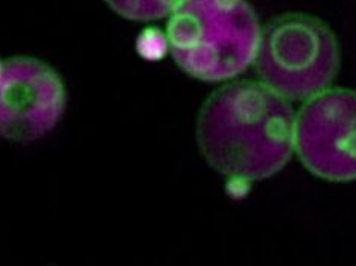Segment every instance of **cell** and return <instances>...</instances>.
I'll list each match as a JSON object with an SVG mask.
<instances>
[{"label": "cell", "instance_id": "3957f363", "mask_svg": "<svg viewBox=\"0 0 356 266\" xmlns=\"http://www.w3.org/2000/svg\"><path fill=\"white\" fill-rule=\"evenodd\" d=\"M254 63L265 85L285 99H307L334 81L339 47L334 32L318 19L286 14L261 31Z\"/></svg>", "mask_w": 356, "mask_h": 266}, {"label": "cell", "instance_id": "277c9868", "mask_svg": "<svg viewBox=\"0 0 356 266\" xmlns=\"http://www.w3.org/2000/svg\"><path fill=\"white\" fill-rule=\"evenodd\" d=\"M294 147L312 174L356 180V92L335 88L312 96L296 119Z\"/></svg>", "mask_w": 356, "mask_h": 266}, {"label": "cell", "instance_id": "8992f818", "mask_svg": "<svg viewBox=\"0 0 356 266\" xmlns=\"http://www.w3.org/2000/svg\"><path fill=\"white\" fill-rule=\"evenodd\" d=\"M122 17L157 20L171 14L181 0H105Z\"/></svg>", "mask_w": 356, "mask_h": 266}, {"label": "cell", "instance_id": "52a82bcc", "mask_svg": "<svg viewBox=\"0 0 356 266\" xmlns=\"http://www.w3.org/2000/svg\"><path fill=\"white\" fill-rule=\"evenodd\" d=\"M0 69H2V66H0Z\"/></svg>", "mask_w": 356, "mask_h": 266}, {"label": "cell", "instance_id": "5b68a950", "mask_svg": "<svg viewBox=\"0 0 356 266\" xmlns=\"http://www.w3.org/2000/svg\"><path fill=\"white\" fill-rule=\"evenodd\" d=\"M66 106L61 79L44 63L14 58L0 69V135L26 142L49 133Z\"/></svg>", "mask_w": 356, "mask_h": 266}, {"label": "cell", "instance_id": "6da1fadb", "mask_svg": "<svg viewBox=\"0 0 356 266\" xmlns=\"http://www.w3.org/2000/svg\"><path fill=\"white\" fill-rule=\"evenodd\" d=\"M294 113L265 84L241 81L216 90L201 108L197 139L209 165L236 181L264 180L288 163Z\"/></svg>", "mask_w": 356, "mask_h": 266}, {"label": "cell", "instance_id": "7a4b0ae2", "mask_svg": "<svg viewBox=\"0 0 356 266\" xmlns=\"http://www.w3.org/2000/svg\"><path fill=\"white\" fill-rule=\"evenodd\" d=\"M261 28L247 0H181L168 23V43L186 74L224 81L254 61Z\"/></svg>", "mask_w": 356, "mask_h": 266}]
</instances>
